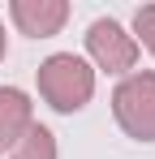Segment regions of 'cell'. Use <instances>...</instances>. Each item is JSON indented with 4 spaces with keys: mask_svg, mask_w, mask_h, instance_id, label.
<instances>
[{
    "mask_svg": "<svg viewBox=\"0 0 155 159\" xmlns=\"http://www.w3.org/2000/svg\"><path fill=\"white\" fill-rule=\"evenodd\" d=\"M39 95H43V103L56 107V112H82V107L91 103V95H95V69L73 52H56L48 56L43 65H39Z\"/></svg>",
    "mask_w": 155,
    "mask_h": 159,
    "instance_id": "1",
    "label": "cell"
},
{
    "mask_svg": "<svg viewBox=\"0 0 155 159\" xmlns=\"http://www.w3.org/2000/svg\"><path fill=\"white\" fill-rule=\"evenodd\" d=\"M112 116L134 142H155V69L121 78L112 90Z\"/></svg>",
    "mask_w": 155,
    "mask_h": 159,
    "instance_id": "2",
    "label": "cell"
},
{
    "mask_svg": "<svg viewBox=\"0 0 155 159\" xmlns=\"http://www.w3.org/2000/svg\"><path fill=\"white\" fill-rule=\"evenodd\" d=\"M86 56H91V69L129 73V69L138 65V39H134L121 22L99 17V22H91V30H86Z\"/></svg>",
    "mask_w": 155,
    "mask_h": 159,
    "instance_id": "3",
    "label": "cell"
},
{
    "mask_svg": "<svg viewBox=\"0 0 155 159\" xmlns=\"http://www.w3.org/2000/svg\"><path fill=\"white\" fill-rule=\"evenodd\" d=\"M13 26L30 34V39H52L60 34V26L69 22V4L65 0H13L9 4Z\"/></svg>",
    "mask_w": 155,
    "mask_h": 159,
    "instance_id": "4",
    "label": "cell"
},
{
    "mask_svg": "<svg viewBox=\"0 0 155 159\" xmlns=\"http://www.w3.org/2000/svg\"><path fill=\"white\" fill-rule=\"evenodd\" d=\"M35 125V103L17 86H0V155L22 142V133Z\"/></svg>",
    "mask_w": 155,
    "mask_h": 159,
    "instance_id": "5",
    "label": "cell"
},
{
    "mask_svg": "<svg viewBox=\"0 0 155 159\" xmlns=\"http://www.w3.org/2000/svg\"><path fill=\"white\" fill-rule=\"evenodd\" d=\"M9 159H56V138H52V129L30 125V129L22 133V142L13 146Z\"/></svg>",
    "mask_w": 155,
    "mask_h": 159,
    "instance_id": "6",
    "label": "cell"
},
{
    "mask_svg": "<svg viewBox=\"0 0 155 159\" xmlns=\"http://www.w3.org/2000/svg\"><path fill=\"white\" fill-rule=\"evenodd\" d=\"M134 39H142V48L155 56V4H142L134 13Z\"/></svg>",
    "mask_w": 155,
    "mask_h": 159,
    "instance_id": "7",
    "label": "cell"
},
{
    "mask_svg": "<svg viewBox=\"0 0 155 159\" xmlns=\"http://www.w3.org/2000/svg\"><path fill=\"white\" fill-rule=\"evenodd\" d=\"M9 56V34H4V22H0V60Z\"/></svg>",
    "mask_w": 155,
    "mask_h": 159,
    "instance_id": "8",
    "label": "cell"
}]
</instances>
